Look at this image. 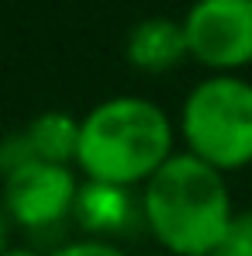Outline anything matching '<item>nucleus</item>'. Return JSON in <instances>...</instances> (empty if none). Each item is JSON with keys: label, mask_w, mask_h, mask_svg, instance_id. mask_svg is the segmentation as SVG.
<instances>
[{"label": "nucleus", "mask_w": 252, "mask_h": 256, "mask_svg": "<svg viewBox=\"0 0 252 256\" xmlns=\"http://www.w3.org/2000/svg\"><path fill=\"white\" fill-rule=\"evenodd\" d=\"M138 201L142 225L173 256H211L235 218L228 173L187 149L142 184Z\"/></svg>", "instance_id": "nucleus-1"}, {"label": "nucleus", "mask_w": 252, "mask_h": 256, "mask_svg": "<svg viewBox=\"0 0 252 256\" xmlns=\"http://www.w3.org/2000/svg\"><path fill=\"white\" fill-rule=\"evenodd\" d=\"M180 128L163 104L118 94L80 114L76 170L86 180L142 187L176 152Z\"/></svg>", "instance_id": "nucleus-2"}, {"label": "nucleus", "mask_w": 252, "mask_h": 256, "mask_svg": "<svg viewBox=\"0 0 252 256\" xmlns=\"http://www.w3.org/2000/svg\"><path fill=\"white\" fill-rule=\"evenodd\" d=\"M180 142L221 173L252 166V80L242 73H208L180 108Z\"/></svg>", "instance_id": "nucleus-3"}, {"label": "nucleus", "mask_w": 252, "mask_h": 256, "mask_svg": "<svg viewBox=\"0 0 252 256\" xmlns=\"http://www.w3.org/2000/svg\"><path fill=\"white\" fill-rule=\"evenodd\" d=\"M83 173L69 163L31 160L0 180V201L24 232H48L73 218Z\"/></svg>", "instance_id": "nucleus-4"}, {"label": "nucleus", "mask_w": 252, "mask_h": 256, "mask_svg": "<svg viewBox=\"0 0 252 256\" xmlns=\"http://www.w3.org/2000/svg\"><path fill=\"white\" fill-rule=\"evenodd\" d=\"M190 59L208 73L252 66V0H194L183 14Z\"/></svg>", "instance_id": "nucleus-5"}, {"label": "nucleus", "mask_w": 252, "mask_h": 256, "mask_svg": "<svg viewBox=\"0 0 252 256\" xmlns=\"http://www.w3.org/2000/svg\"><path fill=\"white\" fill-rule=\"evenodd\" d=\"M125 59L131 70L159 76L173 73L176 66H183L190 59V45L183 32V18H142L138 24L128 28L125 38Z\"/></svg>", "instance_id": "nucleus-6"}, {"label": "nucleus", "mask_w": 252, "mask_h": 256, "mask_svg": "<svg viewBox=\"0 0 252 256\" xmlns=\"http://www.w3.org/2000/svg\"><path fill=\"white\" fill-rule=\"evenodd\" d=\"M135 187L121 184H104V180H86L80 184V198L73 208V222L83 228V236H118L131 222H142V201L131 194Z\"/></svg>", "instance_id": "nucleus-7"}, {"label": "nucleus", "mask_w": 252, "mask_h": 256, "mask_svg": "<svg viewBox=\"0 0 252 256\" xmlns=\"http://www.w3.org/2000/svg\"><path fill=\"white\" fill-rule=\"evenodd\" d=\"M24 135L38 160L76 166V146H80V118L76 114H69L62 108L42 111L24 125Z\"/></svg>", "instance_id": "nucleus-8"}, {"label": "nucleus", "mask_w": 252, "mask_h": 256, "mask_svg": "<svg viewBox=\"0 0 252 256\" xmlns=\"http://www.w3.org/2000/svg\"><path fill=\"white\" fill-rule=\"evenodd\" d=\"M31 160H38V156H35V149H31V142H28L24 128H14V132H3V135H0V180H3L7 173L21 170V166L31 163Z\"/></svg>", "instance_id": "nucleus-9"}, {"label": "nucleus", "mask_w": 252, "mask_h": 256, "mask_svg": "<svg viewBox=\"0 0 252 256\" xmlns=\"http://www.w3.org/2000/svg\"><path fill=\"white\" fill-rule=\"evenodd\" d=\"M52 256H128L114 239H104V236H80V239H69L62 246H55Z\"/></svg>", "instance_id": "nucleus-10"}, {"label": "nucleus", "mask_w": 252, "mask_h": 256, "mask_svg": "<svg viewBox=\"0 0 252 256\" xmlns=\"http://www.w3.org/2000/svg\"><path fill=\"white\" fill-rule=\"evenodd\" d=\"M218 250L228 256H252V208L249 212H235Z\"/></svg>", "instance_id": "nucleus-11"}, {"label": "nucleus", "mask_w": 252, "mask_h": 256, "mask_svg": "<svg viewBox=\"0 0 252 256\" xmlns=\"http://www.w3.org/2000/svg\"><path fill=\"white\" fill-rule=\"evenodd\" d=\"M14 228H17V222L10 218V212H7V204L0 201V253L14 246Z\"/></svg>", "instance_id": "nucleus-12"}, {"label": "nucleus", "mask_w": 252, "mask_h": 256, "mask_svg": "<svg viewBox=\"0 0 252 256\" xmlns=\"http://www.w3.org/2000/svg\"><path fill=\"white\" fill-rule=\"evenodd\" d=\"M0 256H42V253H35V250H28V246H10V250H3Z\"/></svg>", "instance_id": "nucleus-13"}, {"label": "nucleus", "mask_w": 252, "mask_h": 256, "mask_svg": "<svg viewBox=\"0 0 252 256\" xmlns=\"http://www.w3.org/2000/svg\"><path fill=\"white\" fill-rule=\"evenodd\" d=\"M211 256H228V253H221V250H214V253H211Z\"/></svg>", "instance_id": "nucleus-14"}, {"label": "nucleus", "mask_w": 252, "mask_h": 256, "mask_svg": "<svg viewBox=\"0 0 252 256\" xmlns=\"http://www.w3.org/2000/svg\"><path fill=\"white\" fill-rule=\"evenodd\" d=\"M163 256H173V253H163Z\"/></svg>", "instance_id": "nucleus-15"}]
</instances>
